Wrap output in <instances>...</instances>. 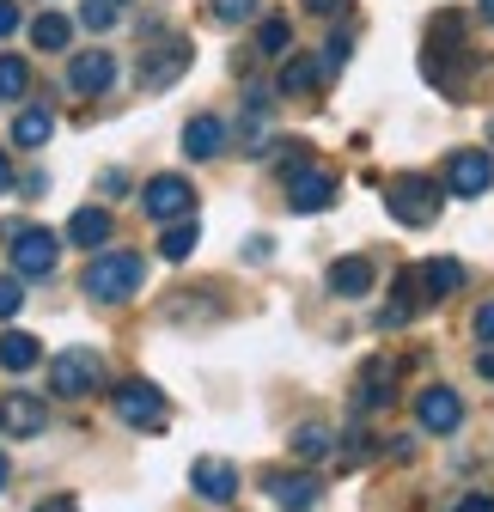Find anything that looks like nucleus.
<instances>
[{"mask_svg":"<svg viewBox=\"0 0 494 512\" xmlns=\"http://www.w3.org/2000/svg\"><path fill=\"white\" fill-rule=\"evenodd\" d=\"M208 13H214V25H244L263 13V0H208Z\"/></svg>","mask_w":494,"mask_h":512,"instance_id":"29","label":"nucleus"},{"mask_svg":"<svg viewBox=\"0 0 494 512\" xmlns=\"http://www.w3.org/2000/svg\"><path fill=\"white\" fill-rule=\"evenodd\" d=\"M476 342H482V348H494V299L476 311Z\"/></svg>","mask_w":494,"mask_h":512,"instance_id":"32","label":"nucleus"},{"mask_svg":"<svg viewBox=\"0 0 494 512\" xmlns=\"http://www.w3.org/2000/svg\"><path fill=\"white\" fill-rule=\"evenodd\" d=\"M19 31V0H0V37Z\"/></svg>","mask_w":494,"mask_h":512,"instance_id":"34","label":"nucleus"},{"mask_svg":"<svg viewBox=\"0 0 494 512\" xmlns=\"http://www.w3.org/2000/svg\"><path fill=\"white\" fill-rule=\"evenodd\" d=\"M330 293H342V299L373 293V256H342V263H330Z\"/></svg>","mask_w":494,"mask_h":512,"instance_id":"17","label":"nucleus"},{"mask_svg":"<svg viewBox=\"0 0 494 512\" xmlns=\"http://www.w3.org/2000/svg\"><path fill=\"white\" fill-rule=\"evenodd\" d=\"M25 305V281L19 275H0V317H13Z\"/></svg>","mask_w":494,"mask_h":512,"instance_id":"30","label":"nucleus"},{"mask_svg":"<svg viewBox=\"0 0 494 512\" xmlns=\"http://www.w3.org/2000/svg\"><path fill=\"white\" fill-rule=\"evenodd\" d=\"M354 403H360V409H385V403H391V366H385V360H379V366H366Z\"/></svg>","mask_w":494,"mask_h":512,"instance_id":"27","label":"nucleus"},{"mask_svg":"<svg viewBox=\"0 0 494 512\" xmlns=\"http://www.w3.org/2000/svg\"><path fill=\"white\" fill-rule=\"evenodd\" d=\"M129 19V0H80V25L86 31H110Z\"/></svg>","mask_w":494,"mask_h":512,"instance_id":"25","label":"nucleus"},{"mask_svg":"<svg viewBox=\"0 0 494 512\" xmlns=\"http://www.w3.org/2000/svg\"><path fill=\"white\" fill-rule=\"evenodd\" d=\"M141 208H147L159 226H171V220H190V214H196V189H190V177L159 171V177H147V189H141Z\"/></svg>","mask_w":494,"mask_h":512,"instance_id":"6","label":"nucleus"},{"mask_svg":"<svg viewBox=\"0 0 494 512\" xmlns=\"http://www.w3.org/2000/svg\"><path fill=\"white\" fill-rule=\"evenodd\" d=\"M141 281H147V263L135 250H98L92 263H86V293L98 299V305H122V299H135L141 293Z\"/></svg>","mask_w":494,"mask_h":512,"instance_id":"1","label":"nucleus"},{"mask_svg":"<svg viewBox=\"0 0 494 512\" xmlns=\"http://www.w3.org/2000/svg\"><path fill=\"white\" fill-rule=\"evenodd\" d=\"M287 202H293V214H324V208L336 202V177H330L324 165L287 171Z\"/></svg>","mask_w":494,"mask_h":512,"instance_id":"10","label":"nucleus"},{"mask_svg":"<svg viewBox=\"0 0 494 512\" xmlns=\"http://www.w3.org/2000/svg\"><path fill=\"white\" fill-rule=\"evenodd\" d=\"M31 43H37V49H68V43H74V19L37 13V19H31Z\"/></svg>","mask_w":494,"mask_h":512,"instance_id":"24","label":"nucleus"},{"mask_svg":"<svg viewBox=\"0 0 494 512\" xmlns=\"http://www.w3.org/2000/svg\"><path fill=\"white\" fill-rule=\"evenodd\" d=\"M7 476H13V464H7V452H0V488H7Z\"/></svg>","mask_w":494,"mask_h":512,"instance_id":"38","label":"nucleus"},{"mask_svg":"<svg viewBox=\"0 0 494 512\" xmlns=\"http://www.w3.org/2000/svg\"><path fill=\"white\" fill-rule=\"evenodd\" d=\"M494 183V153L488 147H458L452 159H446V177H440V189L446 196H482V189Z\"/></svg>","mask_w":494,"mask_h":512,"instance_id":"7","label":"nucleus"},{"mask_svg":"<svg viewBox=\"0 0 494 512\" xmlns=\"http://www.w3.org/2000/svg\"><path fill=\"white\" fill-rule=\"evenodd\" d=\"M275 159H281V171H299L305 165V141H275Z\"/></svg>","mask_w":494,"mask_h":512,"instance_id":"31","label":"nucleus"},{"mask_svg":"<svg viewBox=\"0 0 494 512\" xmlns=\"http://www.w3.org/2000/svg\"><path fill=\"white\" fill-rule=\"evenodd\" d=\"M415 275H421V293H427V299L464 293V263H452V256H434V263H421Z\"/></svg>","mask_w":494,"mask_h":512,"instance_id":"19","label":"nucleus"},{"mask_svg":"<svg viewBox=\"0 0 494 512\" xmlns=\"http://www.w3.org/2000/svg\"><path fill=\"white\" fill-rule=\"evenodd\" d=\"M7 250H13V275L19 281H43L61 256V238L43 226H7Z\"/></svg>","mask_w":494,"mask_h":512,"instance_id":"5","label":"nucleus"},{"mask_svg":"<svg viewBox=\"0 0 494 512\" xmlns=\"http://www.w3.org/2000/svg\"><path fill=\"white\" fill-rule=\"evenodd\" d=\"M299 7H305V13H312V19H336V13L348 7V0H299Z\"/></svg>","mask_w":494,"mask_h":512,"instance_id":"33","label":"nucleus"},{"mask_svg":"<svg viewBox=\"0 0 494 512\" xmlns=\"http://www.w3.org/2000/svg\"><path fill=\"white\" fill-rule=\"evenodd\" d=\"M482 378H494V348H488V354H482Z\"/></svg>","mask_w":494,"mask_h":512,"instance_id":"37","label":"nucleus"},{"mask_svg":"<svg viewBox=\"0 0 494 512\" xmlns=\"http://www.w3.org/2000/svg\"><path fill=\"white\" fill-rule=\"evenodd\" d=\"M43 360V342L37 336H25V330H7V336H0V366H7V372H31Z\"/></svg>","mask_w":494,"mask_h":512,"instance_id":"21","label":"nucleus"},{"mask_svg":"<svg viewBox=\"0 0 494 512\" xmlns=\"http://www.w3.org/2000/svg\"><path fill=\"white\" fill-rule=\"evenodd\" d=\"M55 135V116L43 110V104H25L19 116H13V147H43Z\"/></svg>","mask_w":494,"mask_h":512,"instance_id":"20","label":"nucleus"},{"mask_svg":"<svg viewBox=\"0 0 494 512\" xmlns=\"http://www.w3.org/2000/svg\"><path fill=\"white\" fill-rule=\"evenodd\" d=\"M257 55H269V61H287V55H293V25H287L281 13L257 25Z\"/></svg>","mask_w":494,"mask_h":512,"instance_id":"23","label":"nucleus"},{"mask_svg":"<svg viewBox=\"0 0 494 512\" xmlns=\"http://www.w3.org/2000/svg\"><path fill=\"white\" fill-rule=\"evenodd\" d=\"M25 92H31V68H25L19 55H0V104H13Z\"/></svg>","mask_w":494,"mask_h":512,"instance_id":"28","label":"nucleus"},{"mask_svg":"<svg viewBox=\"0 0 494 512\" xmlns=\"http://www.w3.org/2000/svg\"><path fill=\"white\" fill-rule=\"evenodd\" d=\"M49 391H55V397H68V403L104 391V360H98L92 348H61V354L49 360Z\"/></svg>","mask_w":494,"mask_h":512,"instance_id":"4","label":"nucleus"},{"mask_svg":"<svg viewBox=\"0 0 494 512\" xmlns=\"http://www.w3.org/2000/svg\"><path fill=\"white\" fill-rule=\"evenodd\" d=\"M110 403H116V421L135 427V433H159L171 421L165 391H159V384H147V378H122L116 391H110Z\"/></svg>","mask_w":494,"mask_h":512,"instance_id":"3","label":"nucleus"},{"mask_svg":"<svg viewBox=\"0 0 494 512\" xmlns=\"http://www.w3.org/2000/svg\"><path fill=\"white\" fill-rule=\"evenodd\" d=\"M13 189V165H7V153H0V196Z\"/></svg>","mask_w":494,"mask_h":512,"instance_id":"36","label":"nucleus"},{"mask_svg":"<svg viewBox=\"0 0 494 512\" xmlns=\"http://www.w3.org/2000/svg\"><path fill=\"white\" fill-rule=\"evenodd\" d=\"M330 74H324V55H287L281 61V92L287 98H305V92H318Z\"/></svg>","mask_w":494,"mask_h":512,"instance_id":"16","label":"nucleus"},{"mask_svg":"<svg viewBox=\"0 0 494 512\" xmlns=\"http://www.w3.org/2000/svg\"><path fill=\"white\" fill-rule=\"evenodd\" d=\"M488 141H494V122H488Z\"/></svg>","mask_w":494,"mask_h":512,"instance_id":"40","label":"nucleus"},{"mask_svg":"<svg viewBox=\"0 0 494 512\" xmlns=\"http://www.w3.org/2000/svg\"><path fill=\"white\" fill-rule=\"evenodd\" d=\"M190 250H196V220H171L159 232V256H165V263H183Z\"/></svg>","mask_w":494,"mask_h":512,"instance_id":"26","label":"nucleus"},{"mask_svg":"<svg viewBox=\"0 0 494 512\" xmlns=\"http://www.w3.org/2000/svg\"><path fill=\"white\" fill-rule=\"evenodd\" d=\"M183 153L190 159H220L226 153V122L220 116H190L183 122Z\"/></svg>","mask_w":494,"mask_h":512,"instance_id":"15","label":"nucleus"},{"mask_svg":"<svg viewBox=\"0 0 494 512\" xmlns=\"http://www.w3.org/2000/svg\"><path fill=\"white\" fill-rule=\"evenodd\" d=\"M293 458H299V464H318V458H336V433H330V427H318V421H305V427L293 433Z\"/></svg>","mask_w":494,"mask_h":512,"instance_id":"22","label":"nucleus"},{"mask_svg":"<svg viewBox=\"0 0 494 512\" xmlns=\"http://www.w3.org/2000/svg\"><path fill=\"white\" fill-rule=\"evenodd\" d=\"M43 427H49L43 397H31V391H7V403H0V433H7V439H37Z\"/></svg>","mask_w":494,"mask_h":512,"instance_id":"13","label":"nucleus"},{"mask_svg":"<svg viewBox=\"0 0 494 512\" xmlns=\"http://www.w3.org/2000/svg\"><path fill=\"white\" fill-rule=\"evenodd\" d=\"M110 86H116V55H110V49H80V55L68 61V92L98 98V92H110Z\"/></svg>","mask_w":494,"mask_h":512,"instance_id":"12","label":"nucleus"},{"mask_svg":"<svg viewBox=\"0 0 494 512\" xmlns=\"http://www.w3.org/2000/svg\"><path fill=\"white\" fill-rule=\"evenodd\" d=\"M440 196L446 189L434 177H421V171H403V177L385 183V208H391L397 226H434L440 220Z\"/></svg>","mask_w":494,"mask_h":512,"instance_id":"2","label":"nucleus"},{"mask_svg":"<svg viewBox=\"0 0 494 512\" xmlns=\"http://www.w3.org/2000/svg\"><path fill=\"white\" fill-rule=\"evenodd\" d=\"M37 512H80V500H74V494H49Z\"/></svg>","mask_w":494,"mask_h":512,"instance_id":"35","label":"nucleus"},{"mask_svg":"<svg viewBox=\"0 0 494 512\" xmlns=\"http://www.w3.org/2000/svg\"><path fill=\"white\" fill-rule=\"evenodd\" d=\"M263 488H269L275 512H312V506H318V494H324L312 470H269V476H263Z\"/></svg>","mask_w":494,"mask_h":512,"instance_id":"11","label":"nucleus"},{"mask_svg":"<svg viewBox=\"0 0 494 512\" xmlns=\"http://www.w3.org/2000/svg\"><path fill=\"white\" fill-rule=\"evenodd\" d=\"M110 208H74V220H68V244H80V250H104L110 244Z\"/></svg>","mask_w":494,"mask_h":512,"instance_id":"18","label":"nucleus"},{"mask_svg":"<svg viewBox=\"0 0 494 512\" xmlns=\"http://www.w3.org/2000/svg\"><path fill=\"white\" fill-rule=\"evenodd\" d=\"M190 488H196L202 500H214V506H232V500H238V470H232L226 458H196V464H190Z\"/></svg>","mask_w":494,"mask_h":512,"instance_id":"14","label":"nucleus"},{"mask_svg":"<svg viewBox=\"0 0 494 512\" xmlns=\"http://www.w3.org/2000/svg\"><path fill=\"white\" fill-rule=\"evenodd\" d=\"M190 61H196L190 37H165V43H153V49H147V61H141V86H147V92L177 86L183 74H190Z\"/></svg>","mask_w":494,"mask_h":512,"instance_id":"8","label":"nucleus"},{"mask_svg":"<svg viewBox=\"0 0 494 512\" xmlns=\"http://www.w3.org/2000/svg\"><path fill=\"white\" fill-rule=\"evenodd\" d=\"M482 19H488V25H494V0H482Z\"/></svg>","mask_w":494,"mask_h":512,"instance_id":"39","label":"nucleus"},{"mask_svg":"<svg viewBox=\"0 0 494 512\" xmlns=\"http://www.w3.org/2000/svg\"><path fill=\"white\" fill-rule=\"evenodd\" d=\"M415 427L421 433H458L464 427V397L452 391V384H427V391L415 397Z\"/></svg>","mask_w":494,"mask_h":512,"instance_id":"9","label":"nucleus"}]
</instances>
